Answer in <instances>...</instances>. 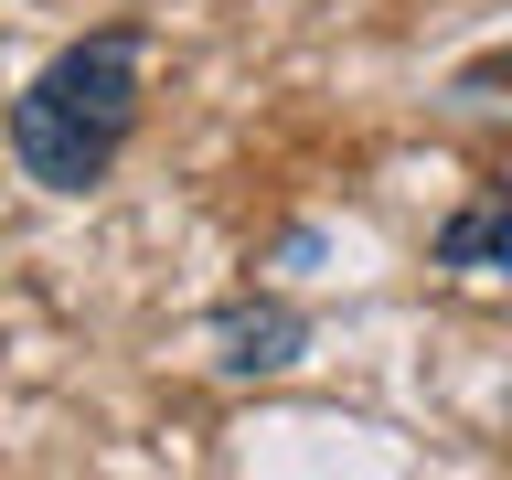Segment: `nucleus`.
I'll use <instances>...</instances> for the list:
<instances>
[{
  "label": "nucleus",
  "mask_w": 512,
  "mask_h": 480,
  "mask_svg": "<svg viewBox=\"0 0 512 480\" xmlns=\"http://www.w3.org/2000/svg\"><path fill=\"white\" fill-rule=\"evenodd\" d=\"M310 352V310H288V299H224L214 310V363L224 374H288Z\"/></svg>",
  "instance_id": "obj_2"
},
{
  "label": "nucleus",
  "mask_w": 512,
  "mask_h": 480,
  "mask_svg": "<svg viewBox=\"0 0 512 480\" xmlns=\"http://www.w3.org/2000/svg\"><path fill=\"white\" fill-rule=\"evenodd\" d=\"M438 267L470 288H512V192H480L438 224Z\"/></svg>",
  "instance_id": "obj_3"
},
{
  "label": "nucleus",
  "mask_w": 512,
  "mask_h": 480,
  "mask_svg": "<svg viewBox=\"0 0 512 480\" xmlns=\"http://www.w3.org/2000/svg\"><path fill=\"white\" fill-rule=\"evenodd\" d=\"M459 96H512V43H491V54H470L459 75H448Z\"/></svg>",
  "instance_id": "obj_4"
},
{
  "label": "nucleus",
  "mask_w": 512,
  "mask_h": 480,
  "mask_svg": "<svg viewBox=\"0 0 512 480\" xmlns=\"http://www.w3.org/2000/svg\"><path fill=\"white\" fill-rule=\"evenodd\" d=\"M139 75H150V32L107 22L86 43H64L22 96H11V160L43 192H96L139 139Z\"/></svg>",
  "instance_id": "obj_1"
}]
</instances>
